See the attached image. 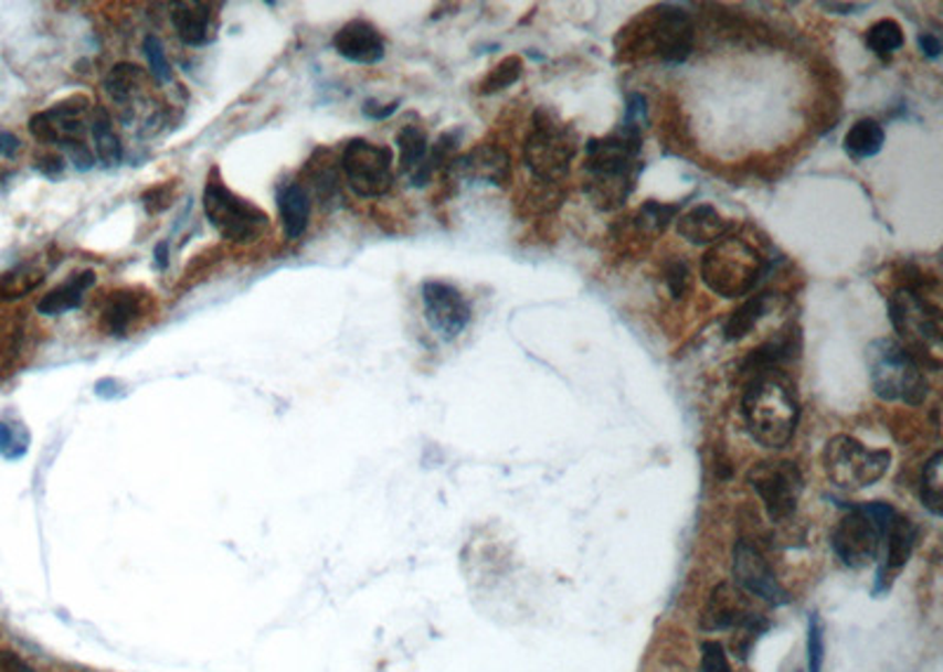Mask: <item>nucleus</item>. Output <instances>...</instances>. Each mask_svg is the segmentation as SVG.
Here are the masks:
<instances>
[{"mask_svg": "<svg viewBox=\"0 0 943 672\" xmlns=\"http://www.w3.org/2000/svg\"><path fill=\"white\" fill-rule=\"evenodd\" d=\"M330 45H333V50L342 60L352 64L371 66L385 57V39H382V33L365 20H352L342 24L336 31L333 43Z\"/></svg>", "mask_w": 943, "mask_h": 672, "instance_id": "6ab92c4d", "label": "nucleus"}, {"mask_svg": "<svg viewBox=\"0 0 943 672\" xmlns=\"http://www.w3.org/2000/svg\"><path fill=\"white\" fill-rule=\"evenodd\" d=\"M201 203L205 220L213 224L222 238L232 241V244L248 246L269 227V215L248 199L234 194L222 182L218 170H213L211 178H208Z\"/></svg>", "mask_w": 943, "mask_h": 672, "instance_id": "6e6552de", "label": "nucleus"}, {"mask_svg": "<svg viewBox=\"0 0 943 672\" xmlns=\"http://www.w3.org/2000/svg\"><path fill=\"white\" fill-rule=\"evenodd\" d=\"M142 53H145V60H147L151 78L156 83H159V85L172 83L174 72H172V64H170V60L166 55L163 41L159 36H153V33H149V36H145V41H142Z\"/></svg>", "mask_w": 943, "mask_h": 672, "instance_id": "f704fd0d", "label": "nucleus"}, {"mask_svg": "<svg viewBox=\"0 0 943 672\" xmlns=\"http://www.w3.org/2000/svg\"><path fill=\"white\" fill-rule=\"evenodd\" d=\"M701 670L703 672H731L724 647L720 642L701 644Z\"/></svg>", "mask_w": 943, "mask_h": 672, "instance_id": "58836bf2", "label": "nucleus"}, {"mask_svg": "<svg viewBox=\"0 0 943 672\" xmlns=\"http://www.w3.org/2000/svg\"><path fill=\"white\" fill-rule=\"evenodd\" d=\"M741 406L748 433L764 448H783L793 439L799 404L781 371L750 375Z\"/></svg>", "mask_w": 943, "mask_h": 672, "instance_id": "7ed1b4c3", "label": "nucleus"}, {"mask_svg": "<svg viewBox=\"0 0 943 672\" xmlns=\"http://www.w3.org/2000/svg\"><path fill=\"white\" fill-rule=\"evenodd\" d=\"M731 572H733V583H737V588H741L745 595L760 597L774 607L788 605L791 601V595L785 593V588L774 576L770 562H766L760 550L745 538L737 541V545H733Z\"/></svg>", "mask_w": 943, "mask_h": 672, "instance_id": "2eb2a0df", "label": "nucleus"}, {"mask_svg": "<svg viewBox=\"0 0 943 672\" xmlns=\"http://www.w3.org/2000/svg\"><path fill=\"white\" fill-rule=\"evenodd\" d=\"M423 305L430 329L442 340H456L472 321V307L463 292L444 281L423 284Z\"/></svg>", "mask_w": 943, "mask_h": 672, "instance_id": "dca6fc26", "label": "nucleus"}, {"mask_svg": "<svg viewBox=\"0 0 943 672\" xmlns=\"http://www.w3.org/2000/svg\"><path fill=\"white\" fill-rule=\"evenodd\" d=\"M943 454H934L922 472V487L920 498L922 505L928 508L934 516L943 514Z\"/></svg>", "mask_w": 943, "mask_h": 672, "instance_id": "2f4dec72", "label": "nucleus"}, {"mask_svg": "<svg viewBox=\"0 0 943 672\" xmlns=\"http://www.w3.org/2000/svg\"><path fill=\"white\" fill-rule=\"evenodd\" d=\"M399 109V99L390 102V105H380L378 99H365L363 102V116L371 120H385Z\"/></svg>", "mask_w": 943, "mask_h": 672, "instance_id": "c03bdc74", "label": "nucleus"}, {"mask_svg": "<svg viewBox=\"0 0 943 672\" xmlns=\"http://www.w3.org/2000/svg\"><path fill=\"white\" fill-rule=\"evenodd\" d=\"M748 484L762 498L766 516L776 524L791 520L805 491V479L793 460H764L753 465L748 472Z\"/></svg>", "mask_w": 943, "mask_h": 672, "instance_id": "9b49d317", "label": "nucleus"}, {"mask_svg": "<svg viewBox=\"0 0 943 672\" xmlns=\"http://www.w3.org/2000/svg\"><path fill=\"white\" fill-rule=\"evenodd\" d=\"M826 659V644H824V623H820L818 614L809 616V630H807V668L809 672L824 670Z\"/></svg>", "mask_w": 943, "mask_h": 672, "instance_id": "c9c22d12", "label": "nucleus"}, {"mask_svg": "<svg viewBox=\"0 0 943 672\" xmlns=\"http://www.w3.org/2000/svg\"><path fill=\"white\" fill-rule=\"evenodd\" d=\"M703 630H741L745 632L748 642H753L760 632L770 628L766 620L750 609L748 597L741 588H731L729 583H722L710 595L708 607L701 618Z\"/></svg>", "mask_w": 943, "mask_h": 672, "instance_id": "4468645a", "label": "nucleus"}, {"mask_svg": "<svg viewBox=\"0 0 943 672\" xmlns=\"http://www.w3.org/2000/svg\"><path fill=\"white\" fill-rule=\"evenodd\" d=\"M646 120H649V109H646V99H644V95L635 93V95L627 97L625 116H623L621 124L631 126V128H639V130H644Z\"/></svg>", "mask_w": 943, "mask_h": 672, "instance_id": "79ce46f5", "label": "nucleus"}, {"mask_svg": "<svg viewBox=\"0 0 943 672\" xmlns=\"http://www.w3.org/2000/svg\"><path fill=\"white\" fill-rule=\"evenodd\" d=\"M918 541V526L908 520V516L899 514L892 522L887 524L882 531V543H880V568H878V593L889 588V580L908 564L913 555V547Z\"/></svg>", "mask_w": 943, "mask_h": 672, "instance_id": "a211bd4d", "label": "nucleus"}, {"mask_svg": "<svg viewBox=\"0 0 943 672\" xmlns=\"http://www.w3.org/2000/svg\"><path fill=\"white\" fill-rule=\"evenodd\" d=\"M892 462L884 448H868L849 435L833 437L824 448V468L835 487L845 491H861L880 481Z\"/></svg>", "mask_w": 943, "mask_h": 672, "instance_id": "1a4fd4ad", "label": "nucleus"}, {"mask_svg": "<svg viewBox=\"0 0 943 672\" xmlns=\"http://www.w3.org/2000/svg\"><path fill=\"white\" fill-rule=\"evenodd\" d=\"M866 369L870 387L882 402H903L920 406L930 394V381L918 361L908 354L899 340L878 338L866 348Z\"/></svg>", "mask_w": 943, "mask_h": 672, "instance_id": "20e7f679", "label": "nucleus"}, {"mask_svg": "<svg viewBox=\"0 0 943 672\" xmlns=\"http://www.w3.org/2000/svg\"><path fill=\"white\" fill-rule=\"evenodd\" d=\"M679 209H682V203L646 201L639 209L635 222H637V227L646 234H660V232H666L668 224L677 217Z\"/></svg>", "mask_w": 943, "mask_h": 672, "instance_id": "473e14b6", "label": "nucleus"}, {"mask_svg": "<svg viewBox=\"0 0 943 672\" xmlns=\"http://www.w3.org/2000/svg\"><path fill=\"white\" fill-rule=\"evenodd\" d=\"M579 135L573 132L550 107H540L533 114V128L523 142V163L533 178L543 184H559L579 153Z\"/></svg>", "mask_w": 943, "mask_h": 672, "instance_id": "39448f33", "label": "nucleus"}, {"mask_svg": "<svg viewBox=\"0 0 943 672\" xmlns=\"http://www.w3.org/2000/svg\"><path fill=\"white\" fill-rule=\"evenodd\" d=\"M142 317V296L135 290H114L102 309L99 329L112 338H124Z\"/></svg>", "mask_w": 943, "mask_h": 672, "instance_id": "b1692460", "label": "nucleus"}, {"mask_svg": "<svg viewBox=\"0 0 943 672\" xmlns=\"http://www.w3.org/2000/svg\"><path fill=\"white\" fill-rule=\"evenodd\" d=\"M905 43L903 29L894 20H880L872 24L866 33V45L872 55H878L882 62L892 60L897 50H901Z\"/></svg>", "mask_w": 943, "mask_h": 672, "instance_id": "7c9ffc66", "label": "nucleus"}, {"mask_svg": "<svg viewBox=\"0 0 943 672\" xmlns=\"http://www.w3.org/2000/svg\"><path fill=\"white\" fill-rule=\"evenodd\" d=\"M145 83H147V76L142 66L133 62H118L109 68V74L104 76L102 88L109 95L114 105L133 109V102L142 95Z\"/></svg>", "mask_w": 943, "mask_h": 672, "instance_id": "393cba45", "label": "nucleus"}, {"mask_svg": "<svg viewBox=\"0 0 943 672\" xmlns=\"http://www.w3.org/2000/svg\"><path fill=\"white\" fill-rule=\"evenodd\" d=\"M766 307H770V292H762V296L750 298L739 309H733L731 317L724 323V338L729 342L743 340L766 314Z\"/></svg>", "mask_w": 943, "mask_h": 672, "instance_id": "c756f323", "label": "nucleus"}, {"mask_svg": "<svg viewBox=\"0 0 943 672\" xmlns=\"http://www.w3.org/2000/svg\"><path fill=\"white\" fill-rule=\"evenodd\" d=\"M153 257H156V267L159 269H168V244L166 241H161L159 246H156V250H153Z\"/></svg>", "mask_w": 943, "mask_h": 672, "instance_id": "8fccbe9b", "label": "nucleus"}, {"mask_svg": "<svg viewBox=\"0 0 943 672\" xmlns=\"http://www.w3.org/2000/svg\"><path fill=\"white\" fill-rule=\"evenodd\" d=\"M918 43H920L922 55H928L930 60H939V57H941V50H943V45H941L939 36H934V33H930V31L920 33V36H918Z\"/></svg>", "mask_w": 943, "mask_h": 672, "instance_id": "de8ad7c7", "label": "nucleus"}, {"mask_svg": "<svg viewBox=\"0 0 943 672\" xmlns=\"http://www.w3.org/2000/svg\"><path fill=\"white\" fill-rule=\"evenodd\" d=\"M22 151V140L14 132H6L0 130V157L3 159H14L17 153Z\"/></svg>", "mask_w": 943, "mask_h": 672, "instance_id": "49530a36", "label": "nucleus"}, {"mask_svg": "<svg viewBox=\"0 0 943 672\" xmlns=\"http://www.w3.org/2000/svg\"><path fill=\"white\" fill-rule=\"evenodd\" d=\"M91 135L95 142V153L102 166L116 168L124 163V157H126L124 142H120V137L114 128V120L104 107H95L91 114Z\"/></svg>", "mask_w": 943, "mask_h": 672, "instance_id": "bb28decb", "label": "nucleus"}, {"mask_svg": "<svg viewBox=\"0 0 943 672\" xmlns=\"http://www.w3.org/2000/svg\"><path fill=\"white\" fill-rule=\"evenodd\" d=\"M884 145V128L876 118H861L845 135V151L854 161H863L876 157Z\"/></svg>", "mask_w": 943, "mask_h": 672, "instance_id": "cd10ccee", "label": "nucleus"}, {"mask_svg": "<svg viewBox=\"0 0 943 672\" xmlns=\"http://www.w3.org/2000/svg\"><path fill=\"white\" fill-rule=\"evenodd\" d=\"M936 281L915 269V279L901 284L887 300L889 319L901 338V348L911 354L920 369H941V307L932 300L930 290Z\"/></svg>", "mask_w": 943, "mask_h": 672, "instance_id": "f03ea898", "label": "nucleus"}, {"mask_svg": "<svg viewBox=\"0 0 943 672\" xmlns=\"http://www.w3.org/2000/svg\"><path fill=\"white\" fill-rule=\"evenodd\" d=\"M276 205H278V217H282L286 238L288 241L300 238L307 232L309 217H311V196L307 189L300 182H290L282 186L276 194Z\"/></svg>", "mask_w": 943, "mask_h": 672, "instance_id": "5701e85b", "label": "nucleus"}, {"mask_svg": "<svg viewBox=\"0 0 943 672\" xmlns=\"http://www.w3.org/2000/svg\"><path fill=\"white\" fill-rule=\"evenodd\" d=\"M36 168L43 172L45 178L55 180V178H60V175H62L64 168H66V163H64V159L60 157V153H55V151H47V153H43V157H39V159H36Z\"/></svg>", "mask_w": 943, "mask_h": 672, "instance_id": "37998d69", "label": "nucleus"}, {"mask_svg": "<svg viewBox=\"0 0 943 672\" xmlns=\"http://www.w3.org/2000/svg\"><path fill=\"white\" fill-rule=\"evenodd\" d=\"M635 45L644 47L668 64H682L693 50V22L685 10L660 6L654 14L642 17Z\"/></svg>", "mask_w": 943, "mask_h": 672, "instance_id": "f8f14e48", "label": "nucleus"}, {"mask_svg": "<svg viewBox=\"0 0 943 672\" xmlns=\"http://www.w3.org/2000/svg\"><path fill=\"white\" fill-rule=\"evenodd\" d=\"M174 199V182H161L142 194V205L147 209L149 215H159L166 209H170V203Z\"/></svg>", "mask_w": 943, "mask_h": 672, "instance_id": "4c0bfd02", "label": "nucleus"}, {"mask_svg": "<svg viewBox=\"0 0 943 672\" xmlns=\"http://www.w3.org/2000/svg\"><path fill=\"white\" fill-rule=\"evenodd\" d=\"M666 284H668V290L675 300L687 296V290L691 286V271H689L685 260L675 257V260H670L666 265Z\"/></svg>", "mask_w": 943, "mask_h": 672, "instance_id": "e433bc0d", "label": "nucleus"}, {"mask_svg": "<svg viewBox=\"0 0 943 672\" xmlns=\"http://www.w3.org/2000/svg\"><path fill=\"white\" fill-rule=\"evenodd\" d=\"M396 149H399V170L404 172V175H409L413 186H417L427 161V153H430L427 132L421 126H404L396 132Z\"/></svg>", "mask_w": 943, "mask_h": 672, "instance_id": "a878e982", "label": "nucleus"}, {"mask_svg": "<svg viewBox=\"0 0 943 672\" xmlns=\"http://www.w3.org/2000/svg\"><path fill=\"white\" fill-rule=\"evenodd\" d=\"M178 39L189 47H201L213 39V12L205 3H180L170 12Z\"/></svg>", "mask_w": 943, "mask_h": 672, "instance_id": "4be33fe9", "label": "nucleus"}, {"mask_svg": "<svg viewBox=\"0 0 943 672\" xmlns=\"http://www.w3.org/2000/svg\"><path fill=\"white\" fill-rule=\"evenodd\" d=\"M340 170L357 196H385L394 184V153L390 147L354 137L340 153Z\"/></svg>", "mask_w": 943, "mask_h": 672, "instance_id": "9d476101", "label": "nucleus"}, {"mask_svg": "<svg viewBox=\"0 0 943 672\" xmlns=\"http://www.w3.org/2000/svg\"><path fill=\"white\" fill-rule=\"evenodd\" d=\"M311 180H314L311 182L314 192H317V196L321 201H330L333 196H338V172H336V168H330V166L319 168L311 175Z\"/></svg>", "mask_w": 943, "mask_h": 672, "instance_id": "ea45409f", "label": "nucleus"}, {"mask_svg": "<svg viewBox=\"0 0 943 672\" xmlns=\"http://www.w3.org/2000/svg\"><path fill=\"white\" fill-rule=\"evenodd\" d=\"M733 222H729L712 205H696L689 213L677 220V232L693 246H712L729 236Z\"/></svg>", "mask_w": 943, "mask_h": 672, "instance_id": "aec40b11", "label": "nucleus"}, {"mask_svg": "<svg viewBox=\"0 0 943 672\" xmlns=\"http://www.w3.org/2000/svg\"><path fill=\"white\" fill-rule=\"evenodd\" d=\"M45 281V271L33 263H22L0 274V302L27 298Z\"/></svg>", "mask_w": 943, "mask_h": 672, "instance_id": "c85d7f7f", "label": "nucleus"}, {"mask_svg": "<svg viewBox=\"0 0 943 672\" xmlns=\"http://www.w3.org/2000/svg\"><path fill=\"white\" fill-rule=\"evenodd\" d=\"M0 672H33V668L14 651H0Z\"/></svg>", "mask_w": 943, "mask_h": 672, "instance_id": "a18cd8bd", "label": "nucleus"}, {"mask_svg": "<svg viewBox=\"0 0 943 672\" xmlns=\"http://www.w3.org/2000/svg\"><path fill=\"white\" fill-rule=\"evenodd\" d=\"M642 130L621 124L585 145V194L600 211H618L631 199L642 170Z\"/></svg>", "mask_w": 943, "mask_h": 672, "instance_id": "f257e3e1", "label": "nucleus"}, {"mask_svg": "<svg viewBox=\"0 0 943 672\" xmlns=\"http://www.w3.org/2000/svg\"><path fill=\"white\" fill-rule=\"evenodd\" d=\"M95 281H97V274L93 269L76 271L74 277H68L64 284H60L50 292H45V296L36 305L39 314L60 317L66 312H74V309H78L83 305L85 292L95 286Z\"/></svg>", "mask_w": 943, "mask_h": 672, "instance_id": "412c9836", "label": "nucleus"}, {"mask_svg": "<svg viewBox=\"0 0 943 672\" xmlns=\"http://www.w3.org/2000/svg\"><path fill=\"white\" fill-rule=\"evenodd\" d=\"M897 516V510L887 503L854 505L833 529V553L849 568H863L880 555L882 531Z\"/></svg>", "mask_w": 943, "mask_h": 672, "instance_id": "0eeeda50", "label": "nucleus"}, {"mask_svg": "<svg viewBox=\"0 0 943 672\" xmlns=\"http://www.w3.org/2000/svg\"><path fill=\"white\" fill-rule=\"evenodd\" d=\"M820 8L830 10V12H837V14H854V12H859V10H866L868 6L866 3H820Z\"/></svg>", "mask_w": 943, "mask_h": 672, "instance_id": "09e8293b", "label": "nucleus"}, {"mask_svg": "<svg viewBox=\"0 0 943 672\" xmlns=\"http://www.w3.org/2000/svg\"><path fill=\"white\" fill-rule=\"evenodd\" d=\"M93 114L91 97L87 95H72L57 105L47 107L45 111L33 114L29 118V132L33 140L41 145L60 147L62 151H68L74 147L85 145V132L91 130V120L85 124V116Z\"/></svg>", "mask_w": 943, "mask_h": 672, "instance_id": "ddd939ff", "label": "nucleus"}, {"mask_svg": "<svg viewBox=\"0 0 943 672\" xmlns=\"http://www.w3.org/2000/svg\"><path fill=\"white\" fill-rule=\"evenodd\" d=\"M521 72H523L521 57H517V55L505 57L498 66L491 68V74H488L479 83V95H494V93L510 88V85H515L521 78Z\"/></svg>", "mask_w": 943, "mask_h": 672, "instance_id": "72a5a7b5", "label": "nucleus"}, {"mask_svg": "<svg viewBox=\"0 0 943 672\" xmlns=\"http://www.w3.org/2000/svg\"><path fill=\"white\" fill-rule=\"evenodd\" d=\"M764 269L766 263L762 253L745 238L729 234L703 255L701 277L712 292L733 300L748 296L764 277Z\"/></svg>", "mask_w": 943, "mask_h": 672, "instance_id": "423d86ee", "label": "nucleus"}, {"mask_svg": "<svg viewBox=\"0 0 943 672\" xmlns=\"http://www.w3.org/2000/svg\"><path fill=\"white\" fill-rule=\"evenodd\" d=\"M27 454V441L17 437L14 427L0 420V456H6L8 460H14Z\"/></svg>", "mask_w": 943, "mask_h": 672, "instance_id": "a19ab883", "label": "nucleus"}, {"mask_svg": "<svg viewBox=\"0 0 943 672\" xmlns=\"http://www.w3.org/2000/svg\"><path fill=\"white\" fill-rule=\"evenodd\" d=\"M446 178L456 182H481L505 186L512 178L510 153L498 145H477L465 153H458L446 166Z\"/></svg>", "mask_w": 943, "mask_h": 672, "instance_id": "f3484780", "label": "nucleus"}]
</instances>
